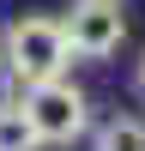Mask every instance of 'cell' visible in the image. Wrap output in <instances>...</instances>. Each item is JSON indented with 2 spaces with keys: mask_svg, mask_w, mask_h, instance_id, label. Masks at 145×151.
<instances>
[{
  "mask_svg": "<svg viewBox=\"0 0 145 151\" xmlns=\"http://www.w3.org/2000/svg\"><path fill=\"white\" fill-rule=\"evenodd\" d=\"M91 151H145V121H133V115H109L103 127H97Z\"/></svg>",
  "mask_w": 145,
  "mask_h": 151,
  "instance_id": "4",
  "label": "cell"
},
{
  "mask_svg": "<svg viewBox=\"0 0 145 151\" xmlns=\"http://www.w3.org/2000/svg\"><path fill=\"white\" fill-rule=\"evenodd\" d=\"M133 91H139V97H145V55H139V60H133Z\"/></svg>",
  "mask_w": 145,
  "mask_h": 151,
  "instance_id": "6",
  "label": "cell"
},
{
  "mask_svg": "<svg viewBox=\"0 0 145 151\" xmlns=\"http://www.w3.org/2000/svg\"><path fill=\"white\" fill-rule=\"evenodd\" d=\"M24 115H30V127H36L42 145H72V139H85V127H91V97L60 73V79L24 85Z\"/></svg>",
  "mask_w": 145,
  "mask_h": 151,
  "instance_id": "2",
  "label": "cell"
},
{
  "mask_svg": "<svg viewBox=\"0 0 145 151\" xmlns=\"http://www.w3.org/2000/svg\"><path fill=\"white\" fill-rule=\"evenodd\" d=\"M6 67L18 85H42L60 79L72 67V42H67V24L48 18V12H18L6 24Z\"/></svg>",
  "mask_w": 145,
  "mask_h": 151,
  "instance_id": "1",
  "label": "cell"
},
{
  "mask_svg": "<svg viewBox=\"0 0 145 151\" xmlns=\"http://www.w3.org/2000/svg\"><path fill=\"white\" fill-rule=\"evenodd\" d=\"M60 24H67V42H72L79 60H109L127 42V12H121V0H72Z\"/></svg>",
  "mask_w": 145,
  "mask_h": 151,
  "instance_id": "3",
  "label": "cell"
},
{
  "mask_svg": "<svg viewBox=\"0 0 145 151\" xmlns=\"http://www.w3.org/2000/svg\"><path fill=\"white\" fill-rule=\"evenodd\" d=\"M36 145L42 139H36L24 103H0V151H36Z\"/></svg>",
  "mask_w": 145,
  "mask_h": 151,
  "instance_id": "5",
  "label": "cell"
}]
</instances>
